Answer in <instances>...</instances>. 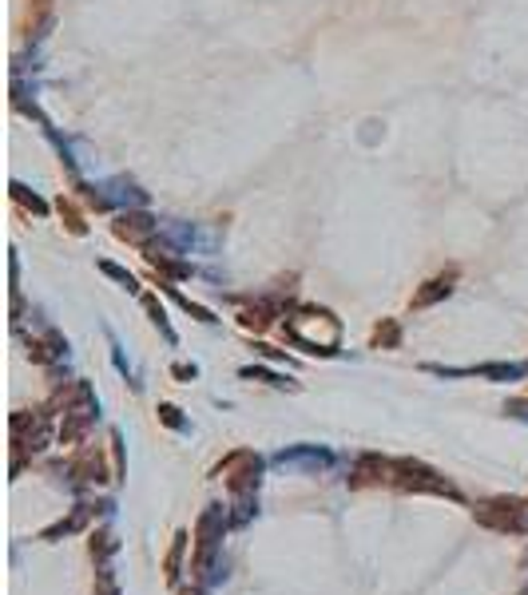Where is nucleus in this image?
<instances>
[{"label":"nucleus","mask_w":528,"mask_h":595,"mask_svg":"<svg viewBox=\"0 0 528 595\" xmlns=\"http://www.w3.org/2000/svg\"><path fill=\"white\" fill-rule=\"evenodd\" d=\"M473 516L492 532H528V504L516 496H497L473 508Z\"/></svg>","instance_id":"obj_1"},{"label":"nucleus","mask_w":528,"mask_h":595,"mask_svg":"<svg viewBox=\"0 0 528 595\" xmlns=\"http://www.w3.org/2000/svg\"><path fill=\"white\" fill-rule=\"evenodd\" d=\"M394 480L402 484V488H410V492H445V496H453V484H449L445 476L429 472L425 464H413V461L394 464Z\"/></svg>","instance_id":"obj_2"},{"label":"nucleus","mask_w":528,"mask_h":595,"mask_svg":"<svg viewBox=\"0 0 528 595\" xmlns=\"http://www.w3.org/2000/svg\"><path fill=\"white\" fill-rule=\"evenodd\" d=\"M219 472L227 476V484H231L235 492H246V488L254 484V472H259V461H254L251 453H235L231 461H227Z\"/></svg>","instance_id":"obj_3"},{"label":"nucleus","mask_w":528,"mask_h":595,"mask_svg":"<svg viewBox=\"0 0 528 595\" xmlns=\"http://www.w3.org/2000/svg\"><path fill=\"white\" fill-rule=\"evenodd\" d=\"M389 480H394V464L381 461V456H362L354 476H350L354 488H365V484H389Z\"/></svg>","instance_id":"obj_4"}]
</instances>
